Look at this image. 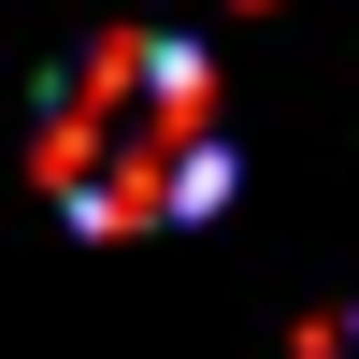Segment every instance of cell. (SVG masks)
<instances>
[{
	"instance_id": "2",
	"label": "cell",
	"mask_w": 359,
	"mask_h": 359,
	"mask_svg": "<svg viewBox=\"0 0 359 359\" xmlns=\"http://www.w3.org/2000/svg\"><path fill=\"white\" fill-rule=\"evenodd\" d=\"M302 359H359V302H331V316H316V331H302Z\"/></svg>"
},
{
	"instance_id": "1",
	"label": "cell",
	"mask_w": 359,
	"mask_h": 359,
	"mask_svg": "<svg viewBox=\"0 0 359 359\" xmlns=\"http://www.w3.org/2000/svg\"><path fill=\"white\" fill-rule=\"evenodd\" d=\"M230 86L201 43L172 29H101L43 72L29 101V187L57 201L101 245H144V230H201L230 201Z\"/></svg>"
}]
</instances>
